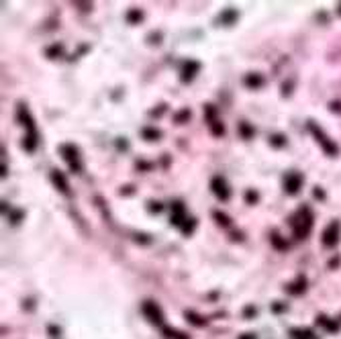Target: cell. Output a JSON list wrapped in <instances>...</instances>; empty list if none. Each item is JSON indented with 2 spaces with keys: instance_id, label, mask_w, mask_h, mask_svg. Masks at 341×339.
Here are the masks:
<instances>
[{
  "instance_id": "cell-1",
  "label": "cell",
  "mask_w": 341,
  "mask_h": 339,
  "mask_svg": "<svg viewBox=\"0 0 341 339\" xmlns=\"http://www.w3.org/2000/svg\"><path fill=\"white\" fill-rule=\"evenodd\" d=\"M313 229V211L302 205V209H298V212L292 217V231L297 239H304L306 235Z\"/></svg>"
},
{
  "instance_id": "cell-2",
  "label": "cell",
  "mask_w": 341,
  "mask_h": 339,
  "mask_svg": "<svg viewBox=\"0 0 341 339\" xmlns=\"http://www.w3.org/2000/svg\"><path fill=\"white\" fill-rule=\"evenodd\" d=\"M60 153H62V157L65 160V164L70 166V170L72 172H80L82 170V162H80V153H78V149L74 148V145H62L60 148Z\"/></svg>"
},
{
  "instance_id": "cell-3",
  "label": "cell",
  "mask_w": 341,
  "mask_h": 339,
  "mask_svg": "<svg viewBox=\"0 0 341 339\" xmlns=\"http://www.w3.org/2000/svg\"><path fill=\"white\" fill-rule=\"evenodd\" d=\"M309 129H311V133L315 135V137H317V141H319L321 143V148H323V151L327 153V155H337L339 153V149H337V145L331 141V139H329L327 137V135L319 129V127H317L315 125V123H309Z\"/></svg>"
},
{
  "instance_id": "cell-4",
  "label": "cell",
  "mask_w": 341,
  "mask_h": 339,
  "mask_svg": "<svg viewBox=\"0 0 341 339\" xmlns=\"http://www.w3.org/2000/svg\"><path fill=\"white\" fill-rule=\"evenodd\" d=\"M211 190H213V194L217 196L219 200H229V196H231V192H229V186H227V180L223 178V176H214L213 180H211Z\"/></svg>"
},
{
  "instance_id": "cell-5",
  "label": "cell",
  "mask_w": 341,
  "mask_h": 339,
  "mask_svg": "<svg viewBox=\"0 0 341 339\" xmlns=\"http://www.w3.org/2000/svg\"><path fill=\"white\" fill-rule=\"evenodd\" d=\"M337 241H339V223L333 221V223L323 231V243H325L327 247H333V245H337Z\"/></svg>"
},
{
  "instance_id": "cell-6",
  "label": "cell",
  "mask_w": 341,
  "mask_h": 339,
  "mask_svg": "<svg viewBox=\"0 0 341 339\" xmlns=\"http://www.w3.org/2000/svg\"><path fill=\"white\" fill-rule=\"evenodd\" d=\"M300 186H302V176L300 174H297V172L286 174V178H284V188L288 190V194H297Z\"/></svg>"
},
{
  "instance_id": "cell-7",
  "label": "cell",
  "mask_w": 341,
  "mask_h": 339,
  "mask_svg": "<svg viewBox=\"0 0 341 339\" xmlns=\"http://www.w3.org/2000/svg\"><path fill=\"white\" fill-rule=\"evenodd\" d=\"M143 315H145V317L147 319H149L151 323H155V325H162V311L160 309H157V304H153V302H149V300H147V302H143Z\"/></svg>"
},
{
  "instance_id": "cell-8",
  "label": "cell",
  "mask_w": 341,
  "mask_h": 339,
  "mask_svg": "<svg viewBox=\"0 0 341 339\" xmlns=\"http://www.w3.org/2000/svg\"><path fill=\"white\" fill-rule=\"evenodd\" d=\"M184 214H186L184 205H182L180 200H176L174 205H172V217H170V221H172V225H176V227H180L182 223H186V221H184Z\"/></svg>"
},
{
  "instance_id": "cell-9",
  "label": "cell",
  "mask_w": 341,
  "mask_h": 339,
  "mask_svg": "<svg viewBox=\"0 0 341 339\" xmlns=\"http://www.w3.org/2000/svg\"><path fill=\"white\" fill-rule=\"evenodd\" d=\"M198 70H200V64L198 62H186L184 67H182V82H190Z\"/></svg>"
},
{
  "instance_id": "cell-10",
  "label": "cell",
  "mask_w": 341,
  "mask_h": 339,
  "mask_svg": "<svg viewBox=\"0 0 341 339\" xmlns=\"http://www.w3.org/2000/svg\"><path fill=\"white\" fill-rule=\"evenodd\" d=\"M51 180H53V184L58 186V190H62L64 194H70V186H67V180L62 172H58V170H53L51 172Z\"/></svg>"
},
{
  "instance_id": "cell-11",
  "label": "cell",
  "mask_w": 341,
  "mask_h": 339,
  "mask_svg": "<svg viewBox=\"0 0 341 339\" xmlns=\"http://www.w3.org/2000/svg\"><path fill=\"white\" fill-rule=\"evenodd\" d=\"M304 286H306V280H304L302 276H298V278H297V282L288 286V292H290V295H300V292L304 290Z\"/></svg>"
},
{
  "instance_id": "cell-12",
  "label": "cell",
  "mask_w": 341,
  "mask_h": 339,
  "mask_svg": "<svg viewBox=\"0 0 341 339\" xmlns=\"http://www.w3.org/2000/svg\"><path fill=\"white\" fill-rule=\"evenodd\" d=\"M245 84H247L249 88H259L261 84H264V78L257 76V74H252V76L245 78Z\"/></svg>"
},
{
  "instance_id": "cell-13",
  "label": "cell",
  "mask_w": 341,
  "mask_h": 339,
  "mask_svg": "<svg viewBox=\"0 0 341 339\" xmlns=\"http://www.w3.org/2000/svg\"><path fill=\"white\" fill-rule=\"evenodd\" d=\"M213 217H214V221H219V225H223V227H229V225H231V219L227 217L225 212H221V211H214Z\"/></svg>"
},
{
  "instance_id": "cell-14",
  "label": "cell",
  "mask_w": 341,
  "mask_h": 339,
  "mask_svg": "<svg viewBox=\"0 0 341 339\" xmlns=\"http://www.w3.org/2000/svg\"><path fill=\"white\" fill-rule=\"evenodd\" d=\"M141 135H143V137L147 139V141H153V139H157V137H160V131H157V129H143L141 131Z\"/></svg>"
},
{
  "instance_id": "cell-15",
  "label": "cell",
  "mask_w": 341,
  "mask_h": 339,
  "mask_svg": "<svg viewBox=\"0 0 341 339\" xmlns=\"http://www.w3.org/2000/svg\"><path fill=\"white\" fill-rule=\"evenodd\" d=\"M239 133H241V137L243 139H249V137H254V129L247 125V123H241L239 125Z\"/></svg>"
},
{
  "instance_id": "cell-16",
  "label": "cell",
  "mask_w": 341,
  "mask_h": 339,
  "mask_svg": "<svg viewBox=\"0 0 341 339\" xmlns=\"http://www.w3.org/2000/svg\"><path fill=\"white\" fill-rule=\"evenodd\" d=\"M317 321H319L323 327H325V329L327 331H337V325L335 323H331V321H329V319H325V317H319V319H317Z\"/></svg>"
},
{
  "instance_id": "cell-17",
  "label": "cell",
  "mask_w": 341,
  "mask_h": 339,
  "mask_svg": "<svg viewBox=\"0 0 341 339\" xmlns=\"http://www.w3.org/2000/svg\"><path fill=\"white\" fill-rule=\"evenodd\" d=\"M235 17H237V15H235V10H231V8H229V10H227V13L221 17V22H227V25H229V22H233V19H235Z\"/></svg>"
},
{
  "instance_id": "cell-18",
  "label": "cell",
  "mask_w": 341,
  "mask_h": 339,
  "mask_svg": "<svg viewBox=\"0 0 341 339\" xmlns=\"http://www.w3.org/2000/svg\"><path fill=\"white\" fill-rule=\"evenodd\" d=\"M127 21H129V22H137V21H141V13H139V10H131V13L127 15Z\"/></svg>"
},
{
  "instance_id": "cell-19",
  "label": "cell",
  "mask_w": 341,
  "mask_h": 339,
  "mask_svg": "<svg viewBox=\"0 0 341 339\" xmlns=\"http://www.w3.org/2000/svg\"><path fill=\"white\" fill-rule=\"evenodd\" d=\"M245 200L252 205V202H257V192H252V190H247L245 192Z\"/></svg>"
},
{
  "instance_id": "cell-20",
  "label": "cell",
  "mask_w": 341,
  "mask_h": 339,
  "mask_svg": "<svg viewBox=\"0 0 341 339\" xmlns=\"http://www.w3.org/2000/svg\"><path fill=\"white\" fill-rule=\"evenodd\" d=\"M284 141H286V137H284V135H274V137H272V143H274L276 148L284 145Z\"/></svg>"
},
{
  "instance_id": "cell-21",
  "label": "cell",
  "mask_w": 341,
  "mask_h": 339,
  "mask_svg": "<svg viewBox=\"0 0 341 339\" xmlns=\"http://www.w3.org/2000/svg\"><path fill=\"white\" fill-rule=\"evenodd\" d=\"M272 243H274V245L278 247V250H286V243H282L278 235H274V237H272Z\"/></svg>"
},
{
  "instance_id": "cell-22",
  "label": "cell",
  "mask_w": 341,
  "mask_h": 339,
  "mask_svg": "<svg viewBox=\"0 0 341 339\" xmlns=\"http://www.w3.org/2000/svg\"><path fill=\"white\" fill-rule=\"evenodd\" d=\"M62 53V45H55V47H51V49H47V55L51 58V55H60Z\"/></svg>"
},
{
  "instance_id": "cell-23",
  "label": "cell",
  "mask_w": 341,
  "mask_h": 339,
  "mask_svg": "<svg viewBox=\"0 0 341 339\" xmlns=\"http://www.w3.org/2000/svg\"><path fill=\"white\" fill-rule=\"evenodd\" d=\"M149 211L151 212H160L162 211V205H160V202H149Z\"/></svg>"
},
{
  "instance_id": "cell-24",
  "label": "cell",
  "mask_w": 341,
  "mask_h": 339,
  "mask_svg": "<svg viewBox=\"0 0 341 339\" xmlns=\"http://www.w3.org/2000/svg\"><path fill=\"white\" fill-rule=\"evenodd\" d=\"M184 119H190V112L188 110H184V112H180V115L176 117V121L180 123V121H184Z\"/></svg>"
},
{
  "instance_id": "cell-25",
  "label": "cell",
  "mask_w": 341,
  "mask_h": 339,
  "mask_svg": "<svg viewBox=\"0 0 341 339\" xmlns=\"http://www.w3.org/2000/svg\"><path fill=\"white\" fill-rule=\"evenodd\" d=\"M315 196H317V198H325L323 190H321V188H315Z\"/></svg>"
},
{
  "instance_id": "cell-26",
  "label": "cell",
  "mask_w": 341,
  "mask_h": 339,
  "mask_svg": "<svg viewBox=\"0 0 341 339\" xmlns=\"http://www.w3.org/2000/svg\"><path fill=\"white\" fill-rule=\"evenodd\" d=\"M243 339H256L254 335H243Z\"/></svg>"
},
{
  "instance_id": "cell-27",
  "label": "cell",
  "mask_w": 341,
  "mask_h": 339,
  "mask_svg": "<svg viewBox=\"0 0 341 339\" xmlns=\"http://www.w3.org/2000/svg\"><path fill=\"white\" fill-rule=\"evenodd\" d=\"M337 8H339V13H341V4H339V6H337Z\"/></svg>"
}]
</instances>
